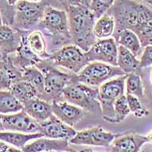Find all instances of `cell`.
<instances>
[{
  "instance_id": "7dc6e473",
  "label": "cell",
  "mask_w": 152,
  "mask_h": 152,
  "mask_svg": "<svg viewBox=\"0 0 152 152\" xmlns=\"http://www.w3.org/2000/svg\"><path fill=\"white\" fill-rule=\"evenodd\" d=\"M26 1H28V2H39L43 1V0H26Z\"/></svg>"
},
{
  "instance_id": "4dcf8cb0",
  "label": "cell",
  "mask_w": 152,
  "mask_h": 152,
  "mask_svg": "<svg viewBox=\"0 0 152 152\" xmlns=\"http://www.w3.org/2000/svg\"><path fill=\"white\" fill-rule=\"evenodd\" d=\"M114 117L113 123H118L123 122L126 117L130 113L129 107L126 98V95H122L119 97L114 104Z\"/></svg>"
},
{
  "instance_id": "7bdbcfd3",
  "label": "cell",
  "mask_w": 152,
  "mask_h": 152,
  "mask_svg": "<svg viewBox=\"0 0 152 152\" xmlns=\"http://www.w3.org/2000/svg\"><path fill=\"white\" fill-rule=\"evenodd\" d=\"M149 78H150V82L151 85L152 86V66L151 67V70H150V76H149Z\"/></svg>"
},
{
  "instance_id": "8fae6325",
  "label": "cell",
  "mask_w": 152,
  "mask_h": 152,
  "mask_svg": "<svg viewBox=\"0 0 152 152\" xmlns=\"http://www.w3.org/2000/svg\"><path fill=\"white\" fill-rule=\"evenodd\" d=\"M117 135L105 131L101 126H96L77 132L75 136L69 141V143L76 145L109 147Z\"/></svg>"
},
{
  "instance_id": "1f68e13d",
  "label": "cell",
  "mask_w": 152,
  "mask_h": 152,
  "mask_svg": "<svg viewBox=\"0 0 152 152\" xmlns=\"http://www.w3.org/2000/svg\"><path fill=\"white\" fill-rule=\"evenodd\" d=\"M126 98L128 101L130 112L132 113L135 117L140 119L149 115V111L144 107L138 97L131 94H126Z\"/></svg>"
},
{
  "instance_id": "d590c367",
  "label": "cell",
  "mask_w": 152,
  "mask_h": 152,
  "mask_svg": "<svg viewBox=\"0 0 152 152\" xmlns=\"http://www.w3.org/2000/svg\"><path fill=\"white\" fill-rule=\"evenodd\" d=\"M10 147L11 145H9V144L0 140V152H5Z\"/></svg>"
},
{
  "instance_id": "e575fe53",
  "label": "cell",
  "mask_w": 152,
  "mask_h": 152,
  "mask_svg": "<svg viewBox=\"0 0 152 152\" xmlns=\"http://www.w3.org/2000/svg\"><path fill=\"white\" fill-rule=\"evenodd\" d=\"M63 5L64 7L67 9V8L69 7V5H81V0H59Z\"/></svg>"
},
{
  "instance_id": "52a82bcc",
  "label": "cell",
  "mask_w": 152,
  "mask_h": 152,
  "mask_svg": "<svg viewBox=\"0 0 152 152\" xmlns=\"http://www.w3.org/2000/svg\"><path fill=\"white\" fill-rule=\"evenodd\" d=\"M141 2L135 0H116L107 12L115 20L116 27L113 34L115 39L122 31H133L138 23V9Z\"/></svg>"
},
{
  "instance_id": "f907efd6",
  "label": "cell",
  "mask_w": 152,
  "mask_h": 152,
  "mask_svg": "<svg viewBox=\"0 0 152 152\" xmlns=\"http://www.w3.org/2000/svg\"><path fill=\"white\" fill-rule=\"evenodd\" d=\"M142 152H145V151H142Z\"/></svg>"
},
{
  "instance_id": "60d3db41",
  "label": "cell",
  "mask_w": 152,
  "mask_h": 152,
  "mask_svg": "<svg viewBox=\"0 0 152 152\" xmlns=\"http://www.w3.org/2000/svg\"><path fill=\"white\" fill-rule=\"evenodd\" d=\"M135 1H138V2L147 4L148 5H149V6H151L152 8V0H135Z\"/></svg>"
},
{
  "instance_id": "4fadbf2b",
  "label": "cell",
  "mask_w": 152,
  "mask_h": 152,
  "mask_svg": "<svg viewBox=\"0 0 152 152\" xmlns=\"http://www.w3.org/2000/svg\"><path fill=\"white\" fill-rule=\"evenodd\" d=\"M38 126L39 132L43 134V137L51 139H63L69 142L77 134L75 129L61 121L53 114L45 121L38 123Z\"/></svg>"
},
{
  "instance_id": "d6986e66",
  "label": "cell",
  "mask_w": 152,
  "mask_h": 152,
  "mask_svg": "<svg viewBox=\"0 0 152 152\" xmlns=\"http://www.w3.org/2000/svg\"><path fill=\"white\" fill-rule=\"evenodd\" d=\"M69 141L63 139L39 138L27 144L21 150L23 152L69 151Z\"/></svg>"
},
{
  "instance_id": "f35d334b",
  "label": "cell",
  "mask_w": 152,
  "mask_h": 152,
  "mask_svg": "<svg viewBox=\"0 0 152 152\" xmlns=\"http://www.w3.org/2000/svg\"><path fill=\"white\" fill-rule=\"evenodd\" d=\"M81 5L85 6V7L89 8L91 3V0H81Z\"/></svg>"
},
{
  "instance_id": "5b68a950",
  "label": "cell",
  "mask_w": 152,
  "mask_h": 152,
  "mask_svg": "<svg viewBox=\"0 0 152 152\" xmlns=\"http://www.w3.org/2000/svg\"><path fill=\"white\" fill-rule=\"evenodd\" d=\"M98 96L99 88L78 82H71L62 91V97L66 101L92 113H101Z\"/></svg>"
},
{
  "instance_id": "c3c4849f",
  "label": "cell",
  "mask_w": 152,
  "mask_h": 152,
  "mask_svg": "<svg viewBox=\"0 0 152 152\" xmlns=\"http://www.w3.org/2000/svg\"><path fill=\"white\" fill-rule=\"evenodd\" d=\"M42 152H55V151H42Z\"/></svg>"
},
{
  "instance_id": "83f0119b",
  "label": "cell",
  "mask_w": 152,
  "mask_h": 152,
  "mask_svg": "<svg viewBox=\"0 0 152 152\" xmlns=\"http://www.w3.org/2000/svg\"><path fill=\"white\" fill-rule=\"evenodd\" d=\"M27 41L31 50L40 59H46L49 58L50 54L47 51V43L41 31L37 30L29 31Z\"/></svg>"
},
{
  "instance_id": "484cf974",
  "label": "cell",
  "mask_w": 152,
  "mask_h": 152,
  "mask_svg": "<svg viewBox=\"0 0 152 152\" xmlns=\"http://www.w3.org/2000/svg\"><path fill=\"white\" fill-rule=\"evenodd\" d=\"M23 110V104L11 91H0V114L8 115L15 113Z\"/></svg>"
},
{
  "instance_id": "f1b7e54d",
  "label": "cell",
  "mask_w": 152,
  "mask_h": 152,
  "mask_svg": "<svg viewBox=\"0 0 152 152\" xmlns=\"http://www.w3.org/2000/svg\"><path fill=\"white\" fill-rule=\"evenodd\" d=\"M9 91H11L22 104L27 100L37 97V91L33 85L28 81L22 79L15 82Z\"/></svg>"
},
{
  "instance_id": "e0dca14e",
  "label": "cell",
  "mask_w": 152,
  "mask_h": 152,
  "mask_svg": "<svg viewBox=\"0 0 152 152\" xmlns=\"http://www.w3.org/2000/svg\"><path fill=\"white\" fill-rule=\"evenodd\" d=\"M23 31L7 24L0 25V50L5 55L13 54L21 45Z\"/></svg>"
},
{
  "instance_id": "ab89813d",
  "label": "cell",
  "mask_w": 152,
  "mask_h": 152,
  "mask_svg": "<svg viewBox=\"0 0 152 152\" xmlns=\"http://www.w3.org/2000/svg\"><path fill=\"white\" fill-rule=\"evenodd\" d=\"M6 1H7L9 5H10V6H15L20 0H6Z\"/></svg>"
},
{
  "instance_id": "b9f144b4",
  "label": "cell",
  "mask_w": 152,
  "mask_h": 152,
  "mask_svg": "<svg viewBox=\"0 0 152 152\" xmlns=\"http://www.w3.org/2000/svg\"><path fill=\"white\" fill-rule=\"evenodd\" d=\"M147 138H148V142H149L150 144H151L152 145V129L151 130L150 132L148 133L147 135Z\"/></svg>"
},
{
  "instance_id": "d6a6232c",
  "label": "cell",
  "mask_w": 152,
  "mask_h": 152,
  "mask_svg": "<svg viewBox=\"0 0 152 152\" xmlns=\"http://www.w3.org/2000/svg\"><path fill=\"white\" fill-rule=\"evenodd\" d=\"M116 0H91L89 9L94 15L96 19L106 14Z\"/></svg>"
},
{
  "instance_id": "3957f363",
  "label": "cell",
  "mask_w": 152,
  "mask_h": 152,
  "mask_svg": "<svg viewBox=\"0 0 152 152\" xmlns=\"http://www.w3.org/2000/svg\"><path fill=\"white\" fill-rule=\"evenodd\" d=\"M43 72L45 78L43 100L49 103L62 100V91L71 83L74 74L60 71L48 59H42L36 66Z\"/></svg>"
},
{
  "instance_id": "44dd1931",
  "label": "cell",
  "mask_w": 152,
  "mask_h": 152,
  "mask_svg": "<svg viewBox=\"0 0 152 152\" xmlns=\"http://www.w3.org/2000/svg\"><path fill=\"white\" fill-rule=\"evenodd\" d=\"M21 78L22 71L13 65L9 56L7 62L0 63V91L10 90L12 85Z\"/></svg>"
},
{
  "instance_id": "8992f818",
  "label": "cell",
  "mask_w": 152,
  "mask_h": 152,
  "mask_svg": "<svg viewBox=\"0 0 152 152\" xmlns=\"http://www.w3.org/2000/svg\"><path fill=\"white\" fill-rule=\"evenodd\" d=\"M48 5L47 0L39 2L20 0L15 5L14 22L12 27L24 31H30L37 27Z\"/></svg>"
},
{
  "instance_id": "bcb514c9",
  "label": "cell",
  "mask_w": 152,
  "mask_h": 152,
  "mask_svg": "<svg viewBox=\"0 0 152 152\" xmlns=\"http://www.w3.org/2000/svg\"><path fill=\"white\" fill-rule=\"evenodd\" d=\"M79 152H94V151H93L91 149L88 148V149H84V150L81 151H79Z\"/></svg>"
},
{
  "instance_id": "8d00e7d4",
  "label": "cell",
  "mask_w": 152,
  "mask_h": 152,
  "mask_svg": "<svg viewBox=\"0 0 152 152\" xmlns=\"http://www.w3.org/2000/svg\"><path fill=\"white\" fill-rule=\"evenodd\" d=\"M8 59H9V56L5 55V54L0 50V63L7 62Z\"/></svg>"
},
{
  "instance_id": "836d02e7",
  "label": "cell",
  "mask_w": 152,
  "mask_h": 152,
  "mask_svg": "<svg viewBox=\"0 0 152 152\" xmlns=\"http://www.w3.org/2000/svg\"><path fill=\"white\" fill-rule=\"evenodd\" d=\"M152 66V45L144 47L140 59V69Z\"/></svg>"
},
{
  "instance_id": "9c48e42d",
  "label": "cell",
  "mask_w": 152,
  "mask_h": 152,
  "mask_svg": "<svg viewBox=\"0 0 152 152\" xmlns=\"http://www.w3.org/2000/svg\"><path fill=\"white\" fill-rule=\"evenodd\" d=\"M54 66L67 69L72 74H78L90 62L85 52L75 44H69L62 47L50 54L47 58Z\"/></svg>"
},
{
  "instance_id": "4316f807",
  "label": "cell",
  "mask_w": 152,
  "mask_h": 152,
  "mask_svg": "<svg viewBox=\"0 0 152 152\" xmlns=\"http://www.w3.org/2000/svg\"><path fill=\"white\" fill-rule=\"evenodd\" d=\"M116 23L113 18L109 14H104L97 19L94 27V34L97 39H106L113 36Z\"/></svg>"
},
{
  "instance_id": "5bb4252c",
  "label": "cell",
  "mask_w": 152,
  "mask_h": 152,
  "mask_svg": "<svg viewBox=\"0 0 152 152\" xmlns=\"http://www.w3.org/2000/svg\"><path fill=\"white\" fill-rule=\"evenodd\" d=\"M132 31L138 36L143 49L152 45V8L147 4L140 2L138 23Z\"/></svg>"
},
{
  "instance_id": "f546056e",
  "label": "cell",
  "mask_w": 152,
  "mask_h": 152,
  "mask_svg": "<svg viewBox=\"0 0 152 152\" xmlns=\"http://www.w3.org/2000/svg\"><path fill=\"white\" fill-rule=\"evenodd\" d=\"M126 94H131L142 98L144 97V88L140 75L136 72L127 75L126 80Z\"/></svg>"
},
{
  "instance_id": "30bf717a",
  "label": "cell",
  "mask_w": 152,
  "mask_h": 152,
  "mask_svg": "<svg viewBox=\"0 0 152 152\" xmlns=\"http://www.w3.org/2000/svg\"><path fill=\"white\" fill-rule=\"evenodd\" d=\"M85 54L89 62H100L117 66L118 43L113 37L99 39Z\"/></svg>"
},
{
  "instance_id": "7a4b0ae2",
  "label": "cell",
  "mask_w": 152,
  "mask_h": 152,
  "mask_svg": "<svg viewBox=\"0 0 152 152\" xmlns=\"http://www.w3.org/2000/svg\"><path fill=\"white\" fill-rule=\"evenodd\" d=\"M37 27L51 34L53 43L55 47L62 46L63 47L72 43L66 11L48 5Z\"/></svg>"
},
{
  "instance_id": "f6af8a7d",
  "label": "cell",
  "mask_w": 152,
  "mask_h": 152,
  "mask_svg": "<svg viewBox=\"0 0 152 152\" xmlns=\"http://www.w3.org/2000/svg\"><path fill=\"white\" fill-rule=\"evenodd\" d=\"M2 24H3V19H2V12H1V10H0V25H2Z\"/></svg>"
},
{
  "instance_id": "7402d4cb",
  "label": "cell",
  "mask_w": 152,
  "mask_h": 152,
  "mask_svg": "<svg viewBox=\"0 0 152 152\" xmlns=\"http://www.w3.org/2000/svg\"><path fill=\"white\" fill-rule=\"evenodd\" d=\"M42 137L43 135L40 132L24 134L16 132L0 131V140L19 149H22L30 141Z\"/></svg>"
},
{
  "instance_id": "ac0fdd59",
  "label": "cell",
  "mask_w": 152,
  "mask_h": 152,
  "mask_svg": "<svg viewBox=\"0 0 152 152\" xmlns=\"http://www.w3.org/2000/svg\"><path fill=\"white\" fill-rule=\"evenodd\" d=\"M148 138L138 134L118 135L110 145L111 152H138Z\"/></svg>"
},
{
  "instance_id": "603a6c76",
  "label": "cell",
  "mask_w": 152,
  "mask_h": 152,
  "mask_svg": "<svg viewBox=\"0 0 152 152\" xmlns=\"http://www.w3.org/2000/svg\"><path fill=\"white\" fill-rule=\"evenodd\" d=\"M117 66L123 70L125 74L136 72L140 69V60L137 59L132 52L121 45H118Z\"/></svg>"
},
{
  "instance_id": "cb8c5ba5",
  "label": "cell",
  "mask_w": 152,
  "mask_h": 152,
  "mask_svg": "<svg viewBox=\"0 0 152 152\" xmlns=\"http://www.w3.org/2000/svg\"><path fill=\"white\" fill-rule=\"evenodd\" d=\"M118 45H121L132 53L136 57L139 56L143 52V47L135 32L129 29L122 31L115 38Z\"/></svg>"
},
{
  "instance_id": "7c38bea8",
  "label": "cell",
  "mask_w": 152,
  "mask_h": 152,
  "mask_svg": "<svg viewBox=\"0 0 152 152\" xmlns=\"http://www.w3.org/2000/svg\"><path fill=\"white\" fill-rule=\"evenodd\" d=\"M0 115L5 131L16 132L24 134L39 132L38 123L32 119L24 110L15 113Z\"/></svg>"
},
{
  "instance_id": "74e56055",
  "label": "cell",
  "mask_w": 152,
  "mask_h": 152,
  "mask_svg": "<svg viewBox=\"0 0 152 152\" xmlns=\"http://www.w3.org/2000/svg\"><path fill=\"white\" fill-rule=\"evenodd\" d=\"M5 152H23L21 149L17 148L15 147H13V146H11L9 149Z\"/></svg>"
},
{
  "instance_id": "2e32d148",
  "label": "cell",
  "mask_w": 152,
  "mask_h": 152,
  "mask_svg": "<svg viewBox=\"0 0 152 152\" xmlns=\"http://www.w3.org/2000/svg\"><path fill=\"white\" fill-rule=\"evenodd\" d=\"M53 114L69 126H74L81 121L84 116L81 107L69 104L66 100L53 101L51 103Z\"/></svg>"
},
{
  "instance_id": "277c9868",
  "label": "cell",
  "mask_w": 152,
  "mask_h": 152,
  "mask_svg": "<svg viewBox=\"0 0 152 152\" xmlns=\"http://www.w3.org/2000/svg\"><path fill=\"white\" fill-rule=\"evenodd\" d=\"M125 75L126 74L118 66L100 62H91L79 73L73 75L71 82H78L88 86L99 88L113 78Z\"/></svg>"
},
{
  "instance_id": "ffe728a7",
  "label": "cell",
  "mask_w": 152,
  "mask_h": 152,
  "mask_svg": "<svg viewBox=\"0 0 152 152\" xmlns=\"http://www.w3.org/2000/svg\"><path fill=\"white\" fill-rule=\"evenodd\" d=\"M24 110L37 123L45 121L53 115L51 103L34 97L23 103Z\"/></svg>"
},
{
  "instance_id": "ee69618b",
  "label": "cell",
  "mask_w": 152,
  "mask_h": 152,
  "mask_svg": "<svg viewBox=\"0 0 152 152\" xmlns=\"http://www.w3.org/2000/svg\"><path fill=\"white\" fill-rule=\"evenodd\" d=\"M0 131H5L3 128V126H2V120H1V115H0Z\"/></svg>"
},
{
  "instance_id": "6da1fadb",
  "label": "cell",
  "mask_w": 152,
  "mask_h": 152,
  "mask_svg": "<svg viewBox=\"0 0 152 152\" xmlns=\"http://www.w3.org/2000/svg\"><path fill=\"white\" fill-rule=\"evenodd\" d=\"M66 12L73 44L84 52H88L97 40L94 34V27L97 21L94 15L89 8L82 5H69Z\"/></svg>"
},
{
  "instance_id": "9a60e30c",
  "label": "cell",
  "mask_w": 152,
  "mask_h": 152,
  "mask_svg": "<svg viewBox=\"0 0 152 152\" xmlns=\"http://www.w3.org/2000/svg\"><path fill=\"white\" fill-rule=\"evenodd\" d=\"M28 33L29 31H23L21 43L18 50L15 53L9 55L13 65L21 71L26 68L36 66L42 61V59L36 55L28 46L27 41Z\"/></svg>"
},
{
  "instance_id": "681fc988",
  "label": "cell",
  "mask_w": 152,
  "mask_h": 152,
  "mask_svg": "<svg viewBox=\"0 0 152 152\" xmlns=\"http://www.w3.org/2000/svg\"><path fill=\"white\" fill-rule=\"evenodd\" d=\"M62 152H69V151H62Z\"/></svg>"
},
{
  "instance_id": "ba28073f",
  "label": "cell",
  "mask_w": 152,
  "mask_h": 152,
  "mask_svg": "<svg viewBox=\"0 0 152 152\" xmlns=\"http://www.w3.org/2000/svg\"><path fill=\"white\" fill-rule=\"evenodd\" d=\"M127 75L116 77L106 81L99 87L98 100L100 104L101 114L104 120L113 123L115 113L114 104L119 97L124 94Z\"/></svg>"
},
{
  "instance_id": "d4e9b609",
  "label": "cell",
  "mask_w": 152,
  "mask_h": 152,
  "mask_svg": "<svg viewBox=\"0 0 152 152\" xmlns=\"http://www.w3.org/2000/svg\"><path fill=\"white\" fill-rule=\"evenodd\" d=\"M21 79L28 81L37 91V97L43 100L45 78L43 72L36 66H31L22 70Z\"/></svg>"
}]
</instances>
